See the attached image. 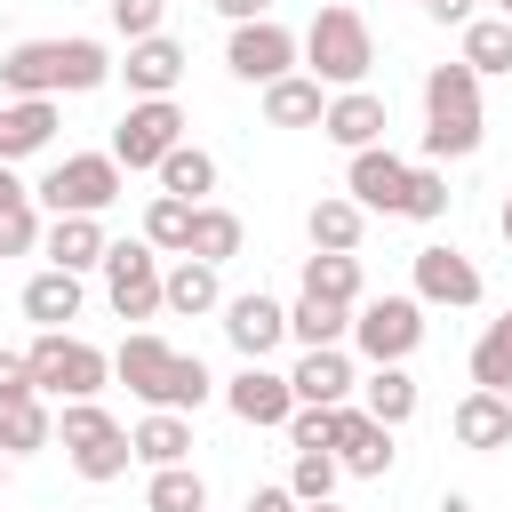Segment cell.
<instances>
[{"mask_svg": "<svg viewBox=\"0 0 512 512\" xmlns=\"http://www.w3.org/2000/svg\"><path fill=\"white\" fill-rule=\"evenodd\" d=\"M112 80L104 40H16L0 56V96H88Z\"/></svg>", "mask_w": 512, "mask_h": 512, "instance_id": "cell-1", "label": "cell"}, {"mask_svg": "<svg viewBox=\"0 0 512 512\" xmlns=\"http://www.w3.org/2000/svg\"><path fill=\"white\" fill-rule=\"evenodd\" d=\"M112 376H120L144 408H168V416H192V408L216 392V376L200 368V352H176V344L152 336V328H136V336L112 352Z\"/></svg>", "mask_w": 512, "mask_h": 512, "instance_id": "cell-2", "label": "cell"}, {"mask_svg": "<svg viewBox=\"0 0 512 512\" xmlns=\"http://www.w3.org/2000/svg\"><path fill=\"white\" fill-rule=\"evenodd\" d=\"M480 72L456 56V64H432L424 72V152L432 160H472L480 152Z\"/></svg>", "mask_w": 512, "mask_h": 512, "instance_id": "cell-3", "label": "cell"}, {"mask_svg": "<svg viewBox=\"0 0 512 512\" xmlns=\"http://www.w3.org/2000/svg\"><path fill=\"white\" fill-rule=\"evenodd\" d=\"M304 64H312V80L320 88H360L368 80V64H376V40H368V24H360V8H320L312 24H304Z\"/></svg>", "mask_w": 512, "mask_h": 512, "instance_id": "cell-4", "label": "cell"}, {"mask_svg": "<svg viewBox=\"0 0 512 512\" xmlns=\"http://www.w3.org/2000/svg\"><path fill=\"white\" fill-rule=\"evenodd\" d=\"M24 360H32V384H40V400H96L104 392V376H112V352H96V344H80V336H64V328H40L32 344H24Z\"/></svg>", "mask_w": 512, "mask_h": 512, "instance_id": "cell-5", "label": "cell"}, {"mask_svg": "<svg viewBox=\"0 0 512 512\" xmlns=\"http://www.w3.org/2000/svg\"><path fill=\"white\" fill-rule=\"evenodd\" d=\"M32 200H40L48 216H104V208L120 200V160H112V152H64V160L32 184Z\"/></svg>", "mask_w": 512, "mask_h": 512, "instance_id": "cell-6", "label": "cell"}, {"mask_svg": "<svg viewBox=\"0 0 512 512\" xmlns=\"http://www.w3.org/2000/svg\"><path fill=\"white\" fill-rule=\"evenodd\" d=\"M176 144H184V104L176 96H136L120 112V128H112V160L120 168H160Z\"/></svg>", "mask_w": 512, "mask_h": 512, "instance_id": "cell-7", "label": "cell"}, {"mask_svg": "<svg viewBox=\"0 0 512 512\" xmlns=\"http://www.w3.org/2000/svg\"><path fill=\"white\" fill-rule=\"evenodd\" d=\"M104 296L120 320H152L168 304V272H160V248L152 240H112L104 256Z\"/></svg>", "mask_w": 512, "mask_h": 512, "instance_id": "cell-8", "label": "cell"}, {"mask_svg": "<svg viewBox=\"0 0 512 512\" xmlns=\"http://www.w3.org/2000/svg\"><path fill=\"white\" fill-rule=\"evenodd\" d=\"M352 344L376 360V368H400L416 344H424V304L416 296H368L352 312Z\"/></svg>", "mask_w": 512, "mask_h": 512, "instance_id": "cell-9", "label": "cell"}, {"mask_svg": "<svg viewBox=\"0 0 512 512\" xmlns=\"http://www.w3.org/2000/svg\"><path fill=\"white\" fill-rule=\"evenodd\" d=\"M296 56H304V40H296L288 24H272V16H256V24H232V48H224L232 80H248V88H272V80H288V72H296Z\"/></svg>", "mask_w": 512, "mask_h": 512, "instance_id": "cell-10", "label": "cell"}, {"mask_svg": "<svg viewBox=\"0 0 512 512\" xmlns=\"http://www.w3.org/2000/svg\"><path fill=\"white\" fill-rule=\"evenodd\" d=\"M416 304H448V312L480 304V264L464 248H448V240L416 248Z\"/></svg>", "mask_w": 512, "mask_h": 512, "instance_id": "cell-11", "label": "cell"}, {"mask_svg": "<svg viewBox=\"0 0 512 512\" xmlns=\"http://www.w3.org/2000/svg\"><path fill=\"white\" fill-rule=\"evenodd\" d=\"M224 408L264 432V424H288V416H296V384H288L280 368H264V360H240V376L224 384Z\"/></svg>", "mask_w": 512, "mask_h": 512, "instance_id": "cell-12", "label": "cell"}, {"mask_svg": "<svg viewBox=\"0 0 512 512\" xmlns=\"http://www.w3.org/2000/svg\"><path fill=\"white\" fill-rule=\"evenodd\" d=\"M328 456H336L352 480H384L400 448H392V432H384L368 408H352V400H344V408H336V440H328Z\"/></svg>", "mask_w": 512, "mask_h": 512, "instance_id": "cell-13", "label": "cell"}, {"mask_svg": "<svg viewBox=\"0 0 512 512\" xmlns=\"http://www.w3.org/2000/svg\"><path fill=\"white\" fill-rule=\"evenodd\" d=\"M408 160L392 152V144H368V152H352V168H344V192L360 200V208H384V216H400L408 208Z\"/></svg>", "mask_w": 512, "mask_h": 512, "instance_id": "cell-14", "label": "cell"}, {"mask_svg": "<svg viewBox=\"0 0 512 512\" xmlns=\"http://www.w3.org/2000/svg\"><path fill=\"white\" fill-rule=\"evenodd\" d=\"M224 336H232V352H240V360H264V352H280V336H288V304H272L264 288H248V296H224Z\"/></svg>", "mask_w": 512, "mask_h": 512, "instance_id": "cell-15", "label": "cell"}, {"mask_svg": "<svg viewBox=\"0 0 512 512\" xmlns=\"http://www.w3.org/2000/svg\"><path fill=\"white\" fill-rule=\"evenodd\" d=\"M288 384H296V408H344V400L360 392V376H352V352H344V344L304 352V360L288 368Z\"/></svg>", "mask_w": 512, "mask_h": 512, "instance_id": "cell-16", "label": "cell"}, {"mask_svg": "<svg viewBox=\"0 0 512 512\" xmlns=\"http://www.w3.org/2000/svg\"><path fill=\"white\" fill-rule=\"evenodd\" d=\"M384 128H392V112H384V96H376V88H344V96H328V120H320V136H328V144L368 152V144H384Z\"/></svg>", "mask_w": 512, "mask_h": 512, "instance_id": "cell-17", "label": "cell"}, {"mask_svg": "<svg viewBox=\"0 0 512 512\" xmlns=\"http://www.w3.org/2000/svg\"><path fill=\"white\" fill-rule=\"evenodd\" d=\"M448 432H456V448H472V456H496V448H512V408H504V392H464L456 400V416H448Z\"/></svg>", "mask_w": 512, "mask_h": 512, "instance_id": "cell-18", "label": "cell"}, {"mask_svg": "<svg viewBox=\"0 0 512 512\" xmlns=\"http://www.w3.org/2000/svg\"><path fill=\"white\" fill-rule=\"evenodd\" d=\"M48 136H56V96H16V104H0V168L48 152Z\"/></svg>", "mask_w": 512, "mask_h": 512, "instance_id": "cell-19", "label": "cell"}, {"mask_svg": "<svg viewBox=\"0 0 512 512\" xmlns=\"http://www.w3.org/2000/svg\"><path fill=\"white\" fill-rule=\"evenodd\" d=\"M40 248H48V264H56V272H96V264L112 256L104 216H56V224L40 232Z\"/></svg>", "mask_w": 512, "mask_h": 512, "instance_id": "cell-20", "label": "cell"}, {"mask_svg": "<svg viewBox=\"0 0 512 512\" xmlns=\"http://www.w3.org/2000/svg\"><path fill=\"white\" fill-rule=\"evenodd\" d=\"M120 72H128V88H136V96H176V80H184V48H176L168 32H152V40H136V48H128V64H120Z\"/></svg>", "mask_w": 512, "mask_h": 512, "instance_id": "cell-21", "label": "cell"}, {"mask_svg": "<svg viewBox=\"0 0 512 512\" xmlns=\"http://www.w3.org/2000/svg\"><path fill=\"white\" fill-rule=\"evenodd\" d=\"M304 232H312L320 256H352L360 232H368V208H360L352 192H344V200H312V208H304Z\"/></svg>", "mask_w": 512, "mask_h": 512, "instance_id": "cell-22", "label": "cell"}, {"mask_svg": "<svg viewBox=\"0 0 512 512\" xmlns=\"http://www.w3.org/2000/svg\"><path fill=\"white\" fill-rule=\"evenodd\" d=\"M128 448H136V464H152V472H168V464H192V416H168V408H152V416L128 432Z\"/></svg>", "mask_w": 512, "mask_h": 512, "instance_id": "cell-23", "label": "cell"}, {"mask_svg": "<svg viewBox=\"0 0 512 512\" xmlns=\"http://www.w3.org/2000/svg\"><path fill=\"white\" fill-rule=\"evenodd\" d=\"M264 120H272V128H320V120H328V96H320V80H312V72H288V80H272V88H264Z\"/></svg>", "mask_w": 512, "mask_h": 512, "instance_id": "cell-24", "label": "cell"}, {"mask_svg": "<svg viewBox=\"0 0 512 512\" xmlns=\"http://www.w3.org/2000/svg\"><path fill=\"white\" fill-rule=\"evenodd\" d=\"M24 320H40V328H64V320H80V272H56V264H40V272L24 280Z\"/></svg>", "mask_w": 512, "mask_h": 512, "instance_id": "cell-25", "label": "cell"}, {"mask_svg": "<svg viewBox=\"0 0 512 512\" xmlns=\"http://www.w3.org/2000/svg\"><path fill=\"white\" fill-rule=\"evenodd\" d=\"M168 312H184V320H200V312H224V280H216V264H200V256H176V272H168Z\"/></svg>", "mask_w": 512, "mask_h": 512, "instance_id": "cell-26", "label": "cell"}, {"mask_svg": "<svg viewBox=\"0 0 512 512\" xmlns=\"http://www.w3.org/2000/svg\"><path fill=\"white\" fill-rule=\"evenodd\" d=\"M360 408H368L384 432H400V424L416 416V376H408V368H376V376H360Z\"/></svg>", "mask_w": 512, "mask_h": 512, "instance_id": "cell-27", "label": "cell"}, {"mask_svg": "<svg viewBox=\"0 0 512 512\" xmlns=\"http://www.w3.org/2000/svg\"><path fill=\"white\" fill-rule=\"evenodd\" d=\"M304 296H328V304H344V312H360L368 296H360V256H304Z\"/></svg>", "mask_w": 512, "mask_h": 512, "instance_id": "cell-28", "label": "cell"}, {"mask_svg": "<svg viewBox=\"0 0 512 512\" xmlns=\"http://www.w3.org/2000/svg\"><path fill=\"white\" fill-rule=\"evenodd\" d=\"M288 336H296L304 352L344 344V336H352V312H344V304H328V296H296V304H288Z\"/></svg>", "mask_w": 512, "mask_h": 512, "instance_id": "cell-29", "label": "cell"}, {"mask_svg": "<svg viewBox=\"0 0 512 512\" xmlns=\"http://www.w3.org/2000/svg\"><path fill=\"white\" fill-rule=\"evenodd\" d=\"M32 448H56V408L48 400L0 408V456H32Z\"/></svg>", "mask_w": 512, "mask_h": 512, "instance_id": "cell-30", "label": "cell"}, {"mask_svg": "<svg viewBox=\"0 0 512 512\" xmlns=\"http://www.w3.org/2000/svg\"><path fill=\"white\" fill-rule=\"evenodd\" d=\"M152 176H160V192H176V200H192V208L216 192V160H208L200 144H176V152H168Z\"/></svg>", "mask_w": 512, "mask_h": 512, "instance_id": "cell-31", "label": "cell"}, {"mask_svg": "<svg viewBox=\"0 0 512 512\" xmlns=\"http://www.w3.org/2000/svg\"><path fill=\"white\" fill-rule=\"evenodd\" d=\"M240 240H248V224H240L232 208H216V200H200V208H192V256H200V264L240 256Z\"/></svg>", "mask_w": 512, "mask_h": 512, "instance_id": "cell-32", "label": "cell"}, {"mask_svg": "<svg viewBox=\"0 0 512 512\" xmlns=\"http://www.w3.org/2000/svg\"><path fill=\"white\" fill-rule=\"evenodd\" d=\"M72 456V472L88 480V488H104V480H120L128 464H136V448H128V432L112 424V432H96V440H80V448H64Z\"/></svg>", "mask_w": 512, "mask_h": 512, "instance_id": "cell-33", "label": "cell"}, {"mask_svg": "<svg viewBox=\"0 0 512 512\" xmlns=\"http://www.w3.org/2000/svg\"><path fill=\"white\" fill-rule=\"evenodd\" d=\"M144 240H152L160 256H192V200L152 192V208H144Z\"/></svg>", "mask_w": 512, "mask_h": 512, "instance_id": "cell-34", "label": "cell"}, {"mask_svg": "<svg viewBox=\"0 0 512 512\" xmlns=\"http://www.w3.org/2000/svg\"><path fill=\"white\" fill-rule=\"evenodd\" d=\"M144 512H208V480L192 464H168L144 480Z\"/></svg>", "mask_w": 512, "mask_h": 512, "instance_id": "cell-35", "label": "cell"}, {"mask_svg": "<svg viewBox=\"0 0 512 512\" xmlns=\"http://www.w3.org/2000/svg\"><path fill=\"white\" fill-rule=\"evenodd\" d=\"M336 480H344V464L328 448H296V464H288V496L296 504H336Z\"/></svg>", "mask_w": 512, "mask_h": 512, "instance_id": "cell-36", "label": "cell"}, {"mask_svg": "<svg viewBox=\"0 0 512 512\" xmlns=\"http://www.w3.org/2000/svg\"><path fill=\"white\" fill-rule=\"evenodd\" d=\"M464 64L472 72H512V16H472L464 24Z\"/></svg>", "mask_w": 512, "mask_h": 512, "instance_id": "cell-37", "label": "cell"}, {"mask_svg": "<svg viewBox=\"0 0 512 512\" xmlns=\"http://www.w3.org/2000/svg\"><path fill=\"white\" fill-rule=\"evenodd\" d=\"M472 384L480 392H512V328L488 320V336L472 344Z\"/></svg>", "mask_w": 512, "mask_h": 512, "instance_id": "cell-38", "label": "cell"}, {"mask_svg": "<svg viewBox=\"0 0 512 512\" xmlns=\"http://www.w3.org/2000/svg\"><path fill=\"white\" fill-rule=\"evenodd\" d=\"M400 216H408V224H440V216H448V176H440V168H416Z\"/></svg>", "mask_w": 512, "mask_h": 512, "instance_id": "cell-39", "label": "cell"}, {"mask_svg": "<svg viewBox=\"0 0 512 512\" xmlns=\"http://www.w3.org/2000/svg\"><path fill=\"white\" fill-rule=\"evenodd\" d=\"M104 8H112V32H120L128 48H136V40H152V32H160V16H168V0H104Z\"/></svg>", "mask_w": 512, "mask_h": 512, "instance_id": "cell-40", "label": "cell"}, {"mask_svg": "<svg viewBox=\"0 0 512 512\" xmlns=\"http://www.w3.org/2000/svg\"><path fill=\"white\" fill-rule=\"evenodd\" d=\"M40 248V208L32 200H8L0 208V256H32Z\"/></svg>", "mask_w": 512, "mask_h": 512, "instance_id": "cell-41", "label": "cell"}, {"mask_svg": "<svg viewBox=\"0 0 512 512\" xmlns=\"http://www.w3.org/2000/svg\"><path fill=\"white\" fill-rule=\"evenodd\" d=\"M288 440H296V448H328V440H336V408H296V416H288Z\"/></svg>", "mask_w": 512, "mask_h": 512, "instance_id": "cell-42", "label": "cell"}, {"mask_svg": "<svg viewBox=\"0 0 512 512\" xmlns=\"http://www.w3.org/2000/svg\"><path fill=\"white\" fill-rule=\"evenodd\" d=\"M16 400H40V384H32L24 352H0V408H16Z\"/></svg>", "mask_w": 512, "mask_h": 512, "instance_id": "cell-43", "label": "cell"}, {"mask_svg": "<svg viewBox=\"0 0 512 512\" xmlns=\"http://www.w3.org/2000/svg\"><path fill=\"white\" fill-rule=\"evenodd\" d=\"M472 8H480V0H424V16H432V24H456V32L472 24Z\"/></svg>", "mask_w": 512, "mask_h": 512, "instance_id": "cell-44", "label": "cell"}, {"mask_svg": "<svg viewBox=\"0 0 512 512\" xmlns=\"http://www.w3.org/2000/svg\"><path fill=\"white\" fill-rule=\"evenodd\" d=\"M216 16H232V24H256V16H272V0H208Z\"/></svg>", "mask_w": 512, "mask_h": 512, "instance_id": "cell-45", "label": "cell"}, {"mask_svg": "<svg viewBox=\"0 0 512 512\" xmlns=\"http://www.w3.org/2000/svg\"><path fill=\"white\" fill-rule=\"evenodd\" d=\"M248 512H304V504H296L288 488H256V496H248Z\"/></svg>", "mask_w": 512, "mask_h": 512, "instance_id": "cell-46", "label": "cell"}, {"mask_svg": "<svg viewBox=\"0 0 512 512\" xmlns=\"http://www.w3.org/2000/svg\"><path fill=\"white\" fill-rule=\"evenodd\" d=\"M8 200H32V184H24L16 168H0V208H8Z\"/></svg>", "mask_w": 512, "mask_h": 512, "instance_id": "cell-47", "label": "cell"}, {"mask_svg": "<svg viewBox=\"0 0 512 512\" xmlns=\"http://www.w3.org/2000/svg\"><path fill=\"white\" fill-rule=\"evenodd\" d=\"M496 232H504V240H512V192H504V216H496Z\"/></svg>", "mask_w": 512, "mask_h": 512, "instance_id": "cell-48", "label": "cell"}, {"mask_svg": "<svg viewBox=\"0 0 512 512\" xmlns=\"http://www.w3.org/2000/svg\"><path fill=\"white\" fill-rule=\"evenodd\" d=\"M448 512H472V504H464V496H448Z\"/></svg>", "mask_w": 512, "mask_h": 512, "instance_id": "cell-49", "label": "cell"}, {"mask_svg": "<svg viewBox=\"0 0 512 512\" xmlns=\"http://www.w3.org/2000/svg\"><path fill=\"white\" fill-rule=\"evenodd\" d=\"M304 512H344V504H304Z\"/></svg>", "mask_w": 512, "mask_h": 512, "instance_id": "cell-50", "label": "cell"}, {"mask_svg": "<svg viewBox=\"0 0 512 512\" xmlns=\"http://www.w3.org/2000/svg\"><path fill=\"white\" fill-rule=\"evenodd\" d=\"M0 488H8V456H0Z\"/></svg>", "mask_w": 512, "mask_h": 512, "instance_id": "cell-51", "label": "cell"}, {"mask_svg": "<svg viewBox=\"0 0 512 512\" xmlns=\"http://www.w3.org/2000/svg\"><path fill=\"white\" fill-rule=\"evenodd\" d=\"M496 8H504V16H512V0H496Z\"/></svg>", "mask_w": 512, "mask_h": 512, "instance_id": "cell-52", "label": "cell"}, {"mask_svg": "<svg viewBox=\"0 0 512 512\" xmlns=\"http://www.w3.org/2000/svg\"><path fill=\"white\" fill-rule=\"evenodd\" d=\"M504 408H512V392H504Z\"/></svg>", "mask_w": 512, "mask_h": 512, "instance_id": "cell-53", "label": "cell"}, {"mask_svg": "<svg viewBox=\"0 0 512 512\" xmlns=\"http://www.w3.org/2000/svg\"><path fill=\"white\" fill-rule=\"evenodd\" d=\"M504 328H512V312H504Z\"/></svg>", "mask_w": 512, "mask_h": 512, "instance_id": "cell-54", "label": "cell"}]
</instances>
